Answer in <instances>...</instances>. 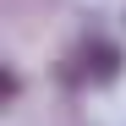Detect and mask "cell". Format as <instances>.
<instances>
[{"label": "cell", "mask_w": 126, "mask_h": 126, "mask_svg": "<svg viewBox=\"0 0 126 126\" xmlns=\"http://www.w3.org/2000/svg\"><path fill=\"white\" fill-rule=\"evenodd\" d=\"M115 77H121V44H110V38L77 44V55H71V82L104 88V82H115Z\"/></svg>", "instance_id": "obj_1"}]
</instances>
